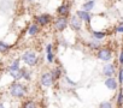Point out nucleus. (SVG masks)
Wrapping results in <instances>:
<instances>
[{"mask_svg": "<svg viewBox=\"0 0 123 108\" xmlns=\"http://www.w3.org/2000/svg\"><path fill=\"white\" fill-rule=\"evenodd\" d=\"M36 21L39 22V24L46 25V24H48V22L51 21V17H49L48 15H41V16H39V17L36 18Z\"/></svg>", "mask_w": 123, "mask_h": 108, "instance_id": "obj_8", "label": "nucleus"}, {"mask_svg": "<svg viewBox=\"0 0 123 108\" xmlns=\"http://www.w3.org/2000/svg\"><path fill=\"white\" fill-rule=\"evenodd\" d=\"M22 59H23V61H24L27 65H30V66H33V65H35V64L37 63L36 54H35L34 52H25V53L23 54Z\"/></svg>", "mask_w": 123, "mask_h": 108, "instance_id": "obj_2", "label": "nucleus"}, {"mask_svg": "<svg viewBox=\"0 0 123 108\" xmlns=\"http://www.w3.org/2000/svg\"><path fill=\"white\" fill-rule=\"evenodd\" d=\"M69 12V5H62L59 9H58V13L60 16H67Z\"/></svg>", "mask_w": 123, "mask_h": 108, "instance_id": "obj_12", "label": "nucleus"}, {"mask_svg": "<svg viewBox=\"0 0 123 108\" xmlns=\"http://www.w3.org/2000/svg\"><path fill=\"white\" fill-rule=\"evenodd\" d=\"M65 81H67V82H68V83H69V84H71V85H76V84H75V83H74V82H71V81H70V79H69V78H68V77H65Z\"/></svg>", "mask_w": 123, "mask_h": 108, "instance_id": "obj_26", "label": "nucleus"}, {"mask_svg": "<svg viewBox=\"0 0 123 108\" xmlns=\"http://www.w3.org/2000/svg\"><path fill=\"white\" fill-rule=\"evenodd\" d=\"M67 24H68V22H67V19H65L64 17L58 18V19L55 21V28H57L58 30H63V29L67 27Z\"/></svg>", "mask_w": 123, "mask_h": 108, "instance_id": "obj_7", "label": "nucleus"}, {"mask_svg": "<svg viewBox=\"0 0 123 108\" xmlns=\"http://www.w3.org/2000/svg\"><path fill=\"white\" fill-rule=\"evenodd\" d=\"M100 107L101 108H110V107H112V104L111 103H109V102H104V103H100Z\"/></svg>", "mask_w": 123, "mask_h": 108, "instance_id": "obj_21", "label": "nucleus"}, {"mask_svg": "<svg viewBox=\"0 0 123 108\" xmlns=\"http://www.w3.org/2000/svg\"><path fill=\"white\" fill-rule=\"evenodd\" d=\"M119 64L123 65V49L121 50V54H119Z\"/></svg>", "mask_w": 123, "mask_h": 108, "instance_id": "obj_23", "label": "nucleus"}, {"mask_svg": "<svg viewBox=\"0 0 123 108\" xmlns=\"http://www.w3.org/2000/svg\"><path fill=\"white\" fill-rule=\"evenodd\" d=\"M105 85H106L109 89H111V90H116L118 84H117V82H116V79H115V78L109 77V78L105 81Z\"/></svg>", "mask_w": 123, "mask_h": 108, "instance_id": "obj_6", "label": "nucleus"}, {"mask_svg": "<svg viewBox=\"0 0 123 108\" xmlns=\"http://www.w3.org/2000/svg\"><path fill=\"white\" fill-rule=\"evenodd\" d=\"M10 92L15 97H22L25 94V88L19 83H13L10 88Z\"/></svg>", "mask_w": 123, "mask_h": 108, "instance_id": "obj_1", "label": "nucleus"}, {"mask_svg": "<svg viewBox=\"0 0 123 108\" xmlns=\"http://www.w3.org/2000/svg\"><path fill=\"white\" fill-rule=\"evenodd\" d=\"M94 0H91V1H87V3H85L83 4V10L85 11H87V12H89L93 7H94Z\"/></svg>", "mask_w": 123, "mask_h": 108, "instance_id": "obj_13", "label": "nucleus"}, {"mask_svg": "<svg viewBox=\"0 0 123 108\" xmlns=\"http://www.w3.org/2000/svg\"><path fill=\"white\" fill-rule=\"evenodd\" d=\"M91 47L92 48H99V43L98 42H91Z\"/></svg>", "mask_w": 123, "mask_h": 108, "instance_id": "obj_24", "label": "nucleus"}, {"mask_svg": "<svg viewBox=\"0 0 123 108\" xmlns=\"http://www.w3.org/2000/svg\"><path fill=\"white\" fill-rule=\"evenodd\" d=\"M117 104H118V106H122V104H123V92H122V91H119V92H118Z\"/></svg>", "mask_w": 123, "mask_h": 108, "instance_id": "obj_19", "label": "nucleus"}, {"mask_svg": "<svg viewBox=\"0 0 123 108\" xmlns=\"http://www.w3.org/2000/svg\"><path fill=\"white\" fill-rule=\"evenodd\" d=\"M25 107H35V104H34V103H27Z\"/></svg>", "mask_w": 123, "mask_h": 108, "instance_id": "obj_27", "label": "nucleus"}, {"mask_svg": "<svg viewBox=\"0 0 123 108\" xmlns=\"http://www.w3.org/2000/svg\"><path fill=\"white\" fill-rule=\"evenodd\" d=\"M51 73H52V77H53V79H54V78H59V77H60V75H62V72H60V69H54V70H53Z\"/></svg>", "mask_w": 123, "mask_h": 108, "instance_id": "obj_18", "label": "nucleus"}, {"mask_svg": "<svg viewBox=\"0 0 123 108\" xmlns=\"http://www.w3.org/2000/svg\"><path fill=\"white\" fill-rule=\"evenodd\" d=\"M17 69H19V59H17V60L13 61V64L9 67V71H15Z\"/></svg>", "mask_w": 123, "mask_h": 108, "instance_id": "obj_16", "label": "nucleus"}, {"mask_svg": "<svg viewBox=\"0 0 123 108\" xmlns=\"http://www.w3.org/2000/svg\"><path fill=\"white\" fill-rule=\"evenodd\" d=\"M37 31H39V27L36 24H31L29 27V29H28V34L29 35H35V34H37Z\"/></svg>", "mask_w": 123, "mask_h": 108, "instance_id": "obj_14", "label": "nucleus"}, {"mask_svg": "<svg viewBox=\"0 0 123 108\" xmlns=\"http://www.w3.org/2000/svg\"><path fill=\"white\" fill-rule=\"evenodd\" d=\"M116 31H117V32H123V24H119V25L116 28Z\"/></svg>", "mask_w": 123, "mask_h": 108, "instance_id": "obj_22", "label": "nucleus"}, {"mask_svg": "<svg viewBox=\"0 0 123 108\" xmlns=\"http://www.w3.org/2000/svg\"><path fill=\"white\" fill-rule=\"evenodd\" d=\"M29 1H33V0H29Z\"/></svg>", "mask_w": 123, "mask_h": 108, "instance_id": "obj_29", "label": "nucleus"}, {"mask_svg": "<svg viewBox=\"0 0 123 108\" xmlns=\"http://www.w3.org/2000/svg\"><path fill=\"white\" fill-rule=\"evenodd\" d=\"M77 17L79 18H81V19H83V21H86L87 23H89L91 22V15L87 12V11H79L77 12Z\"/></svg>", "mask_w": 123, "mask_h": 108, "instance_id": "obj_10", "label": "nucleus"}, {"mask_svg": "<svg viewBox=\"0 0 123 108\" xmlns=\"http://www.w3.org/2000/svg\"><path fill=\"white\" fill-rule=\"evenodd\" d=\"M118 81H119V83H121V84L123 83V69H121V71H119V75H118Z\"/></svg>", "mask_w": 123, "mask_h": 108, "instance_id": "obj_20", "label": "nucleus"}, {"mask_svg": "<svg viewBox=\"0 0 123 108\" xmlns=\"http://www.w3.org/2000/svg\"><path fill=\"white\" fill-rule=\"evenodd\" d=\"M105 36H106V32H104V31H94L93 32V37L97 38V40H101Z\"/></svg>", "mask_w": 123, "mask_h": 108, "instance_id": "obj_15", "label": "nucleus"}, {"mask_svg": "<svg viewBox=\"0 0 123 108\" xmlns=\"http://www.w3.org/2000/svg\"><path fill=\"white\" fill-rule=\"evenodd\" d=\"M70 23H71L73 29H75V30H80V29H81V22H80V19H79L77 16H74V17L71 18Z\"/></svg>", "mask_w": 123, "mask_h": 108, "instance_id": "obj_9", "label": "nucleus"}, {"mask_svg": "<svg viewBox=\"0 0 123 108\" xmlns=\"http://www.w3.org/2000/svg\"><path fill=\"white\" fill-rule=\"evenodd\" d=\"M103 73H104L106 77H112L113 73H115V66H113L112 64H106V65L104 66Z\"/></svg>", "mask_w": 123, "mask_h": 108, "instance_id": "obj_5", "label": "nucleus"}, {"mask_svg": "<svg viewBox=\"0 0 123 108\" xmlns=\"http://www.w3.org/2000/svg\"><path fill=\"white\" fill-rule=\"evenodd\" d=\"M0 107H3V103H0Z\"/></svg>", "mask_w": 123, "mask_h": 108, "instance_id": "obj_28", "label": "nucleus"}, {"mask_svg": "<svg viewBox=\"0 0 123 108\" xmlns=\"http://www.w3.org/2000/svg\"><path fill=\"white\" fill-rule=\"evenodd\" d=\"M10 49V46L4 43V42H0V53H5Z\"/></svg>", "mask_w": 123, "mask_h": 108, "instance_id": "obj_17", "label": "nucleus"}, {"mask_svg": "<svg viewBox=\"0 0 123 108\" xmlns=\"http://www.w3.org/2000/svg\"><path fill=\"white\" fill-rule=\"evenodd\" d=\"M41 84L43 86H51L53 84V77H52V73L51 72H46L42 75L41 77Z\"/></svg>", "mask_w": 123, "mask_h": 108, "instance_id": "obj_4", "label": "nucleus"}, {"mask_svg": "<svg viewBox=\"0 0 123 108\" xmlns=\"http://www.w3.org/2000/svg\"><path fill=\"white\" fill-rule=\"evenodd\" d=\"M46 55H47V60L48 63L53 61V53H52V44H48L46 48Z\"/></svg>", "mask_w": 123, "mask_h": 108, "instance_id": "obj_11", "label": "nucleus"}, {"mask_svg": "<svg viewBox=\"0 0 123 108\" xmlns=\"http://www.w3.org/2000/svg\"><path fill=\"white\" fill-rule=\"evenodd\" d=\"M23 78H25V79H29V78H30V73H29L28 71H25V72H24V77H23Z\"/></svg>", "mask_w": 123, "mask_h": 108, "instance_id": "obj_25", "label": "nucleus"}, {"mask_svg": "<svg viewBox=\"0 0 123 108\" xmlns=\"http://www.w3.org/2000/svg\"><path fill=\"white\" fill-rule=\"evenodd\" d=\"M98 58L100 60H104V61H109L111 58H112V52L107 48H103V49H99L98 50Z\"/></svg>", "mask_w": 123, "mask_h": 108, "instance_id": "obj_3", "label": "nucleus"}]
</instances>
